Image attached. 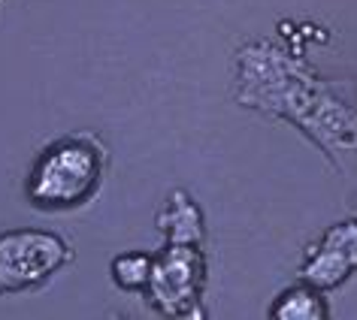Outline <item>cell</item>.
<instances>
[{
    "label": "cell",
    "instance_id": "cell-1",
    "mask_svg": "<svg viewBox=\"0 0 357 320\" xmlns=\"http://www.w3.org/2000/svg\"><path fill=\"white\" fill-rule=\"evenodd\" d=\"M234 100L291 121L342 175L357 173V106L300 55L270 40L245 42L234 55Z\"/></svg>",
    "mask_w": 357,
    "mask_h": 320
},
{
    "label": "cell",
    "instance_id": "cell-2",
    "mask_svg": "<svg viewBox=\"0 0 357 320\" xmlns=\"http://www.w3.org/2000/svg\"><path fill=\"white\" fill-rule=\"evenodd\" d=\"M109 170V148L91 130H76L46 145L33 160L24 200L40 211H70L91 202Z\"/></svg>",
    "mask_w": 357,
    "mask_h": 320
},
{
    "label": "cell",
    "instance_id": "cell-3",
    "mask_svg": "<svg viewBox=\"0 0 357 320\" xmlns=\"http://www.w3.org/2000/svg\"><path fill=\"white\" fill-rule=\"evenodd\" d=\"M146 302L158 314L176 320H206V251L191 242H167L151 257Z\"/></svg>",
    "mask_w": 357,
    "mask_h": 320
},
{
    "label": "cell",
    "instance_id": "cell-4",
    "mask_svg": "<svg viewBox=\"0 0 357 320\" xmlns=\"http://www.w3.org/2000/svg\"><path fill=\"white\" fill-rule=\"evenodd\" d=\"M67 263H73V248L58 233L6 230L0 233V296L37 290Z\"/></svg>",
    "mask_w": 357,
    "mask_h": 320
},
{
    "label": "cell",
    "instance_id": "cell-5",
    "mask_svg": "<svg viewBox=\"0 0 357 320\" xmlns=\"http://www.w3.org/2000/svg\"><path fill=\"white\" fill-rule=\"evenodd\" d=\"M300 281L318 290H336L357 275V218L339 221L315 239L300 266Z\"/></svg>",
    "mask_w": 357,
    "mask_h": 320
},
{
    "label": "cell",
    "instance_id": "cell-6",
    "mask_svg": "<svg viewBox=\"0 0 357 320\" xmlns=\"http://www.w3.org/2000/svg\"><path fill=\"white\" fill-rule=\"evenodd\" d=\"M158 230L167 242H206V224H203V211L194 202L188 191H173L167 206L158 211Z\"/></svg>",
    "mask_w": 357,
    "mask_h": 320
},
{
    "label": "cell",
    "instance_id": "cell-7",
    "mask_svg": "<svg viewBox=\"0 0 357 320\" xmlns=\"http://www.w3.org/2000/svg\"><path fill=\"white\" fill-rule=\"evenodd\" d=\"M330 305L324 299V290L312 287V284H297V287L284 290L275 296L270 317L273 320H330Z\"/></svg>",
    "mask_w": 357,
    "mask_h": 320
},
{
    "label": "cell",
    "instance_id": "cell-8",
    "mask_svg": "<svg viewBox=\"0 0 357 320\" xmlns=\"http://www.w3.org/2000/svg\"><path fill=\"white\" fill-rule=\"evenodd\" d=\"M151 257L155 254H142V251H128L119 254L112 260V281L121 290H146L149 275H151Z\"/></svg>",
    "mask_w": 357,
    "mask_h": 320
}]
</instances>
